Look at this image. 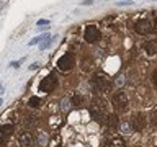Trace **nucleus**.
Returning <instances> with one entry per match:
<instances>
[{
    "label": "nucleus",
    "mask_w": 157,
    "mask_h": 147,
    "mask_svg": "<svg viewBox=\"0 0 157 147\" xmlns=\"http://www.w3.org/2000/svg\"><path fill=\"white\" fill-rule=\"evenodd\" d=\"M123 132H124V134L131 132V131H129V126H128V124H123Z\"/></svg>",
    "instance_id": "24"
},
{
    "label": "nucleus",
    "mask_w": 157,
    "mask_h": 147,
    "mask_svg": "<svg viewBox=\"0 0 157 147\" xmlns=\"http://www.w3.org/2000/svg\"><path fill=\"white\" fill-rule=\"evenodd\" d=\"M20 144L21 147H31L33 145V139H31V134L26 131H23L21 134H20Z\"/></svg>",
    "instance_id": "11"
},
{
    "label": "nucleus",
    "mask_w": 157,
    "mask_h": 147,
    "mask_svg": "<svg viewBox=\"0 0 157 147\" xmlns=\"http://www.w3.org/2000/svg\"><path fill=\"white\" fill-rule=\"evenodd\" d=\"M111 103L116 111H126L128 110V96L124 92H115L111 96Z\"/></svg>",
    "instance_id": "4"
},
{
    "label": "nucleus",
    "mask_w": 157,
    "mask_h": 147,
    "mask_svg": "<svg viewBox=\"0 0 157 147\" xmlns=\"http://www.w3.org/2000/svg\"><path fill=\"white\" fill-rule=\"evenodd\" d=\"M118 5H132L131 0H124V2H118Z\"/></svg>",
    "instance_id": "25"
},
{
    "label": "nucleus",
    "mask_w": 157,
    "mask_h": 147,
    "mask_svg": "<svg viewBox=\"0 0 157 147\" xmlns=\"http://www.w3.org/2000/svg\"><path fill=\"white\" fill-rule=\"evenodd\" d=\"M105 123L110 129H118V126H120V118H118V115H115V113H111V115H106Z\"/></svg>",
    "instance_id": "9"
},
{
    "label": "nucleus",
    "mask_w": 157,
    "mask_h": 147,
    "mask_svg": "<svg viewBox=\"0 0 157 147\" xmlns=\"http://www.w3.org/2000/svg\"><path fill=\"white\" fill-rule=\"evenodd\" d=\"M21 62H23V59H20V61H13V62H10V67H13V69H18L20 66H21Z\"/></svg>",
    "instance_id": "19"
},
{
    "label": "nucleus",
    "mask_w": 157,
    "mask_h": 147,
    "mask_svg": "<svg viewBox=\"0 0 157 147\" xmlns=\"http://www.w3.org/2000/svg\"><path fill=\"white\" fill-rule=\"evenodd\" d=\"M74 66H75V56L72 52H66L57 61V69L62 72H69L71 69H74Z\"/></svg>",
    "instance_id": "2"
},
{
    "label": "nucleus",
    "mask_w": 157,
    "mask_h": 147,
    "mask_svg": "<svg viewBox=\"0 0 157 147\" xmlns=\"http://www.w3.org/2000/svg\"><path fill=\"white\" fill-rule=\"evenodd\" d=\"M134 31L137 34H141V36H146V34H151L154 31V24H152L149 20H139V21H136V24H134Z\"/></svg>",
    "instance_id": "7"
},
{
    "label": "nucleus",
    "mask_w": 157,
    "mask_h": 147,
    "mask_svg": "<svg viewBox=\"0 0 157 147\" xmlns=\"http://www.w3.org/2000/svg\"><path fill=\"white\" fill-rule=\"evenodd\" d=\"M144 49H146V52L149 54V56L157 54V41H147L144 44Z\"/></svg>",
    "instance_id": "12"
},
{
    "label": "nucleus",
    "mask_w": 157,
    "mask_h": 147,
    "mask_svg": "<svg viewBox=\"0 0 157 147\" xmlns=\"http://www.w3.org/2000/svg\"><path fill=\"white\" fill-rule=\"evenodd\" d=\"M72 105L74 106H83V96H80V95H74L72 96Z\"/></svg>",
    "instance_id": "16"
},
{
    "label": "nucleus",
    "mask_w": 157,
    "mask_h": 147,
    "mask_svg": "<svg viewBox=\"0 0 157 147\" xmlns=\"http://www.w3.org/2000/svg\"><path fill=\"white\" fill-rule=\"evenodd\" d=\"M92 87L97 93H103L110 88V78H108L103 72H97L92 78Z\"/></svg>",
    "instance_id": "1"
},
{
    "label": "nucleus",
    "mask_w": 157,
    "mask_h": 147,
    "mask_svg": "<svg viewBox=\"0 0 157 147\" xmlns=\"http://www.w3.org/2000/svg\"><path fill=\"white\" fill-rule=\"evenodd\" d=\"M101 38V33L100 29H98V26H95V24H87L85 26V31H83V39H85L87 43H98Z\"/></svg>",
    "instance_id": "5"
},
{
    "label": "nucleus",
    "mask_w": 157,
    "mask_h": 147,
    "mask_svg": "<svg viewBox=\"0 0 157 147\" xmlns=\"http://www.w3.org/2000/svg\"><path fill=\"white\" fill-rule=\"evenodd\" d=\"M152 82H154L155 85H157V69H155L154 72H152Z\"/></svg>",
    "instance_id": "22"
},
{
    "label": "nucleus",
    "mask_w": 157,
    "mask_h": 147,
    "mask_svg": "<svg viewBox=\"0 0 157 147\" xmlns=\"http://www.w3.org/2000/svg\"><path fill=\"white\" fill-rule=\"evenodd\" d=\"M154 20H155V21H154V29L157 31V12L154 13Z\"/></svg>",
    "instance_id": "26"
},
{
    "label": "nucleus",
    "mask_w": 157,
    "mask_h": 147,
    "mask_svg": "<svg viewBox=\"0 0 157 147\" xmlns=\"http://www.w3.org/2000/svg\"><path fill=\"white\" fill-rule=\"evenodd\" d=\"M93 3V0H83V2L80 5H83V7H87V5H92Z\"/></svg>",
    "instance_id": "23"
},
{
    "label": "nucleus",
    "mask_w": 157,
    "mask_h": 147,
    "mask_svg": "<svg viewBox=\"0 0 157 147\" xmlns=\"http://www.w3.org/2000/svg\"><path fill=\"white\" fill-rule=\"evenodd\" d=\"M151 118H152V123H154V124L157 126V110H154V111H152Z\"/></svg>",
    "instance_id": "20"
},
{
    "label": "nucleus",
    "mask_w": 157,
    "mask_h": 147,
    "mask_svg": "<svg viewBox=\"0 0 157 147\" xmlns=\"http://www.w3.org/2000/svg\"><path fill=\"white\" fill-rule=\"evenodd\" d=\"M0 132H2V136H3V137L10 136V134L13 132V124H5V126H2V129H0Z\"/></svg>",
    "instance_id": "14"
},
{
    "label": "nucleus",
    "mask_w": 157,
    "mask_h": 147,
    "mask_svg": "<svg viewBox=\"0 0 157 147\" xmlns=\"http://www.w3.org/2000/svg\"><path fill=\"white\" fill-rule=\"evenodd\" d=\"M0 8H2V2H0Z\"/></svg>",
    "instance_id": "28"
},
{
    "label": "nucleus",
    "mask_w": 157,
    "mask_h": 147,
    "mask_svg": "<svg viewBox=\"0 0 157 147\" xmlns=\"http://www.w3.org/2000/svg\"><path fill=\"white\" fill-rule=\"evenodd\" d=\"M52 43V39L51 38H48V39H44V41H41L39 43V51H44L46 47H49V44Z\"/></svg>",
    "instance_id": "17"
},
{
    "label": "nucleus",
    "mask_w": 157,
    "mask_h": 147,
    "mask_svg": "<svg viewBox=\"0 0 157 147\" xmlns=\"http://www.w3.org/2000/svg\"><path fill=\"white\" fill-rule=\"evenodd\" d=\"M0 147H5V137H0Z\"/></svg>",
    "instance_id": "27"
},
{
    "label": "nucleus",
    "mask_w": 157,
    "mask_h": 147,
    "mask_svg": "<svg viewBox=\"0 0 157 147\" xmlns=\"http://www.w3.org/2000/svg\"><path fill=\"white\" fill-rule=\"evenodd\" d=\"M90 115H92V118L95 119L97 123H105V119H106V113H105V108H103V103L100 101V100H97V101H93L92 103V106H90Z\"/></svg>",
    "instance_id": "3"
},
{
    "label": "nucleus",
    "mask_w": 157,
    "mask_h": 147,
    "mask_svg": "<svg viewBox=\"0 0 157 147\" xmlns=\"http://www.w3.org/2000/svg\"><path fill=\"white\" fill-rule=\"evenodd\" d=\"M38 26H48L49 24V20H46V18H41V20H38Z\"/></svg>",
    "instance_id": "18"
},
{
    "label": "nucleus",
    "mask_w": 157,
    "mask_h": 147,
    "mask_svg": "<svg viewBox=\"0 0 157 147\" xmlns=\"http://www.w3.org/2000/svg\"><path fill=\"white\" fill-rule=\"evenodd\" d=\"M56 85H57V77L54 75V74H48V75L39 82V90L49 93L56 88Z\"/></svg>",
    "instance_id": "6"
},
{
    "label": "nucleus",
    "mask_w": 157,
    "mask_h": 147,
    "mask_svg": "<svg viewBox=\"0 0 157 147\" xmlns=\"http://www.w3.org/2000/svg\"><path fill=\"white\" fill-rule=\"evenodd\" d=\"M48 38H49V34H43V36H36V38H33L31 41L28 43V46H34V44L41 43V41H44V39H48Z\"/></svg>",
    "instance_id": "15"
},
{
    "label": "nucleus",
    "mask_w": 157,
    "mask_h": 147,
    "mask_svg": "<svg viewBox=\"0 0 157 147\" xmlns=\"http://www.w3.org/2000/svg\"><path fill=\"white\" fill-rule=\"evenodd\" d=\"M36 69H39V62H33L29 66V70H36Z\"/></svg>",
    "instance_id": "21"
},
{
    "label": "nucleus",
    "mask_w": 157,
    "mask_h": 147,
    "mask_svg": "<svg viewBox=\"0 0 157 147\" xmlns=\"http://www.w3.org/2000/svg\"><path fill=\"white\" fill-rule=\"evenodd\" d=\"M146 124H147V119H146V115H144V113H136V115L132 116V119H131V127H132L134 131H137V132L144 131Z\"/></svg>",
    "instance_id": "8"
},
{
    "label": "nucleus",
    "mask_w": 157,
    "mask_h": 147,
    "mask_svg": "<svg viewBox=\"0 0 157 147\" xmlns=\"http://www.w3.org/2000/svg\"><path fill=\"white\" fill-rule=\"evenodd\" d=\"M28 105L31 106V108H39L43 105V100L39 96H29V100H28Z\"/></svg>",
    "instance_id": "13"
},
{
    "label": "nucleus",
    "mask_w": 157,
    "mask_h": 147,
    "mask_svg": "<svg viewBox=\"0 0 157 147\" xmlns=\"http://www.w3.org/2000/svg\"><path fill=\"white\" fill-rule=\"evenodd\" d=\"M103 147H126V142L123 141L121 137L115 136V137H111V139H108Z\"/></svg>",
    "instance_id": "10"
}]
</instances>
